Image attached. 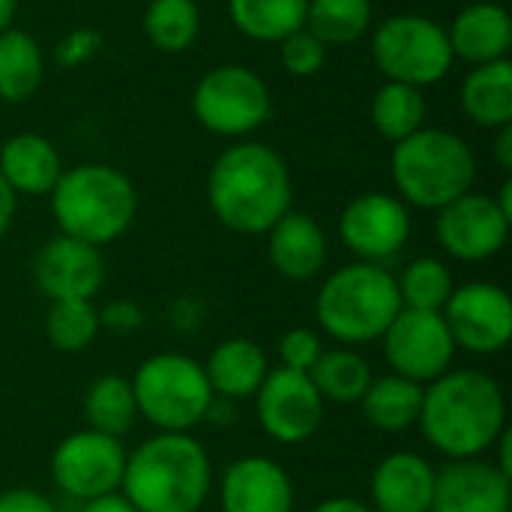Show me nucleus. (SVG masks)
Wrapping results in <instances>:
<instances>
[{"mask_svg": "<svg viewBox=\"0 0 512 512\" xmlns=\"http://www.w3.org/2000/svg\"><path fill=\"white\" fill-rule=\"evenodd\" d=\"M372 57L387 81L420 90L441 81L456 60L447 30L429 15L417 12L387 18L372 36Z\"/></svg>", "mask_w": 512, "mask_h": 512, "instance_id": "6e6552de", "label": "nucleus"}, {"mask_svg": "<svg viewBox=\"0 0 512 512\" xmlns=\"http://www.w3.org/2000/svg\"><path fill=\"white\" fill-rule=\"evenodd\" d=\"M339 237L357 261L384 264L408 246L411 210L402 198L387 192L360 195L342 210Z\"/></svg>", "mask_w": 512, "mask_h": 512, "instance_id": "2eb2a0df", "label": "nucleus"}, {"mask_svg": "<svg viewBox=\"0 0 512 512\" xmlns=\"http://www.w3.org/2000/svg\"><path fill=\"white\" fill-rule=\"evenodd\" d=\"M255 414L261 429L285 447L309 441L324 423V399L306 372L270 369L255 393Z\"/></svg>", "mask_w": 512, "mask_h": 512, "instance_id": "f8f14e48", "label": "nucleus"}, {"mask_svg": "<svg viewBox=\"0 0 512 512\" xmlns=\"http://www.w3.org/2000/svg\"><path fill=\"white\" fill-rule=\"evenodd\" d=\"M144 33L150 45L165 54L192 48L201 33L198 0H150L144 12Z\"/></svg>", "mask_w": 512, "mask_h": 512, "instance_id": "7c9ffc66", "label": "nucleus"}, {"mask_svg": "<svg viewBox=\"0 0 512 512\" xmlns=\"http://www.w3.org/2000/svg\"><path fill=\"white\" fill-rule=\"evenodd\" d=\"M267 372H270V363H267L264 348L243 336L219 342L204 363V375H207L213 396L228 399V402L255 399Z\"/></svg>", "mask_w": 512, "mask_h": 512, "instance_id": "4be33fe9", "label": "nucleus"}, {"mask_svg": "<svg viewBox=\"0 0 512 512\" xmlns=\"http://www.w3.org/2000/svg\"><path fill=\"white\" fill-rule=\"evenodd\" d=\"M465 114L486 129H501L512 123V63L495 60L474 66L462 81Z\"/></svg>", "mask_w": 512, "mask_h": 512, "instance_id": "b1692460", "label": "nucleus"}, {"mask_svg": "<svg viewBox=\"0 0 512 512\" xmlns=\"http://www.w3.org/2000/svg\"><path fill=\"white\" fill-rule=\"evenodd\" d=\"M309 0H228L234 27L255 42H282L303 30Z\"/></svg>", "mask_w": 512, "mask_h": 512, "instance_id": "cd10ccee", "label": "nucleus"}, {"mask_svg": "<svg viewBox=\"0 0 512 512\" xmlns=\"http://www.w3.org/2000/svg\"><path fill=\"white\" fill-rule=\"evenodd\" d=\"M222 512H294V483L267 456L234 459L219 483Z\"/></svg>", "mask_w": 512, "mask_h": 512, "instance_id": "a211bd4d", "label": "nucleus"}, {"mask_svg": "<svg viewBox=\"0 0 512 512\" xmlns=\"http://www.w3.org/2000/svg\"><path fill=\"white\" fill-rule=\"evenodd\" d=\"M453 57H462L474 66L507 60L512 45V18L501 3H471L456 12L447 30Z\"/></svg>", "mask_w": 512, "mask_h": 512, "instance_id": "412c9836", "label": "nucleus"}, {"mask_svg": "<svg viewBox=\"0 0 512 512\" xmlns=\"http://www.w3.org/2000/svg\"><path fill=\"white\" fill-rule=\"evenodd\" d=\"M423 438L453 459H480L507 432V399L501 384L477 369H447L423 387Z\"/></svg>", "mask_w": 512, "mask_h": 512, "instance_id": "f257e3e1", "label": "nucleus"}, {"mask_svg": "<svg viewBox=\"0 0 512 512\" xmlns=\"http://www.w3.org/2000/svg\"><path fill=\"white\" fill-rule=\"evenodd\" d=\"M213 216L234 234H267L294 201V183L285 159L258 141H240L222 150L207 177Z\"/></svg>", "mask_w": 512, "mask_h": 512, "instance_id": "f03ea898", "label": "nucleus"}, {"mask_svg": "<svg viewBox=\"0 0 512 512\" xmlns=\"http://www.w3.org/2000/svg\"><path fill=\"white\" fill-rule=\"evenodd\" d=\"M312 512H375L369 504L357 501V498H327L321 501Z\"/></svg>", "mask_w": 512, "mask_h": 512, "instance_id": "79ce46f5", "label": "nucleus"}, {"mask_svg": "<svg viewBox=\"0 0 512 512\" xmlns=\"http://www.w3.org/2000/svg\"><path fill=\"white\" fill-rule=\"evenodd\" d=\"M402 300L396 276L384 264L354 261L330 273L315 297L321 330L342 345H366L384 336L399 315Z\"/></svg>", "mask_w": 512, "mask_h": 512, "instance_id": "39448f33", "label": "nucleus"}, {"mask_svg": "<svg viewBox=\"0 0 512 512\" xmlns=\"http://www.w3.org/2000/svg\"><path fill=\"white\" fill-rule=\"evenodd\" d=\"M456 348L468 354H498L512 339V300L495 282H468L453 288L441 309Z\"/></svg>", "mask_w": 512, "mask_h": 512, "instance_id": "ddd939ff", "label": "nucleus"}, {"mask_svg": "<svg viewBox=\"0 0 512 512\" xmlns=\"http://www.w3.org/2000/svg\"><path fill=\"white\" fill-rule=\"evenodd\" d=\"M267 258L288 282H309L327 264V237L309 213L288 210L267 231Z\"/></svg>", "mask_w": 512, "mask_h": 512, "instance_id": "aec40b11", "label": "nucleus"}, {"mask_svg": "<svg viewBox=\"0 0 512 512\" xmlns=\"http://www.w3.org/2000/svg\"><path fill=\"white\" fill-rule=\"evenodd\" d=\"M15 9H18V0H0V33H3L6 27H12Z\"/></svg>", "mask_w": 512, "mask_h": 512, "instance_id": "c03bdc74", "label": "nucleus"}, {"mask_svg": "<svg viewBox=\"0 0 512 512\" xmlns=\"http://www.w3.org/2000/svg\"><path fill=\"white\" fill-rule=\"evenodd\" d=\"M399 198L420 210H441L471 192L477 180L474 150L447 129H420L393 144L390 159Z\"/></svg>", "mask_w": 512, "mask_h": 512, "instance_id": "423d86ee", "label": "nucleus"}, {"mask_svg": "<svg viewBox=\"0 0 512 512\" xmlns=\"http://www.w3.org/2000/svg\"><path fill=\"white\" fill-rule=\"evenodd\" d=\"M357 405L363 408L366 423L378 432H405L420 420L423 384L390 372L384 378H372L369 390Z\"/></svg>", "mask_w": 512, "mask_h": 512, "instance_id": "393cba45", "label": "nucleus"}, {"mask_svg": "<svg viewBox=\"0 0 512 512\" xmlns=\"http://www.w3.org/2000/svg\"><path fill=\"white\" fill-rule=\"evenodd\" d=\"M60 174V153L45 135L18 132L0 147V177L15 195H51Z\"/></svg>", "mask_w": 512, "mask_h": 512, "instance_id": "5701e85b", "label": "nucleus"}, {"mask_svg": "<svg viewBox=\"0 0 512 512\" xmlns=\"http://www.w3.org/2000/svg\"><path fill=\"white\" fill-rule=\"evenodd\" d=\"M495 159L504 171L512 168V123L510 126H501L498 129V138H495Z\"/></svg>", "mask_w": 512, "mask_h": 512, "instance_id": "37998d69", "label": "nucleus"}, {"mask_svg": "<svg viewBox=\"0 0 512 512\" xmlns=\"http://www.w3.org/2000/svg\"><path fill=\"white\" fill-rule=\"evenodd\" d=\"M372 126L378 129L381 138L399 144L408 135L420 132L426 123V99L420 87L399 84V81H384L378 93L372 96L369 108Z\"/></svg>", "mask_w": 512, "mask_h": 512, "instance_id": "c756f323", "label": "nucleus"}, {"mask_svg": "<svg viewBox=\"0 0 512 512\" xmlns=\"http://www.w3.org/2000/svg\"><path fill=\"white\" fill-rule=\"evenodd\" d=\"M18 195L9 189V183L0 177V240H3V234L9 231V225H12V219H15V201Z\"/></svg>", "mask_w": 512, "mask_h": 512, "instance_id": "a19ab883", "label": "nucleus"}, {"mask_svg": "<svg viewBox=\"0 0 512 512\" xmlns=\"http://www.w3.org/2000/svg\"><path fill=\"white\" fill-rule=\"evenodd\" d=\"M99 45H102L99 33H93V30H72V33L57 45L54 57H57L60 66L72 69V66H78V63H87V60L99 51Z\"/></svg>", "mask_w": 512, "mask_h": 512, "instance_id": "4c0bfd02", "label": "nucleus"}, {"mask_svg": "<svg viewBox=\"0 0 512 512\" xmlns=\"http://www.w3.org/2000/svg\"><path fill=\"white\" fill-rule=\"evenodd\" d=\"M402 309H420V312H441L453 294V273L438 258H417L411 261L402 276L396 279Z\"/></svg>", "mask_w": 512, "mask_h": 512, "instance_id": "72a5a7b5", "label": "nucleus"}, {"mask_svg": "<svg viewBox=\"0 0 512 512\" xmlns=\"http://www.w3.org/2000/svg\"><path fill=\"white\" fill-rule=\"evenodd\" d=\"M81 512H138L120 492L114 495H105V498H96V501H87L81 504Z\"/></svg>", "mask_w": 512, "mask_h": 512, "instance_id": "ea45409f", "label": "nucleus"}, {"mask_svg": "<svg viewBox=\"0 0 512 512\" xmlns=\"http://www.w3.org/2000/svg\"><path fill=\"white\" fill-rule=\"evenodd\" d=\"M309 378H312V384L324 402L357 405L363 399V393L369 390L375 375H372L369 360L360 351L342 345V348L324 351L318 357V363L312 366Z\"/></svg>", "mask_w": 512, "mask_h": 512, "instance_id": "a878e982", "label": "nucleus"}, {"mask_svg": "<svg viewBox=\"0 0 512 512\" xmlns=\"http://www.w3.org/2000/svg\"><path fill=\"white\" fill-rule=\"evenodd\" d=\"M510 222L512 216L501 210L492 195L465 192L462 198L438 210L435 234L447 255L468 264H480L495 258L507 246Z\"/></svg>", "mask_w": 512, "mask_h": 512, "instance_id": "4468645a", "label": "nucleus"}, {"mask_svg": "<svg viewBox=\"0 0 512 512\" xmlns=\"http://www.w3.org/2000/svg\"><path fill=\"white\" fill-rule=\"evenodd\" d=\"M81 408L87 417V429L111 438H123L138 417L132 384L120 375H99L96 381H90Z\"/></svg>", "mask_w": 512, "mask_h": 512, "instance_id": "c85d7f7f", "label": "nucleus"}, {"mask_svg": "<svg viewBox=\"0 0 512 512\" xmlns=\"http://www.w3.org/2000/svg\"><path fill=\"white\" fill-rule=\"evenodd\" d=\"M30 270L48 300H93L105 285L102 252L66 234L42 243Z\"/></svg>", "mask_w": 512, "mask_h": 512, "instance_id": "dca6fc26", "label": "nucleus"}, {"mask_svg": "<svg viewBox=\"0 0 512 512\" xmlns=\"http://www.w3.org/2000/svg\"><path fill=\"white\" fill-rule=\"evenodd\" d=\"M381 345L393 375H402L423 387L441 378L456 357V342L441 312L399 309L393 324L384 330Z\"/></svg>", "mask_w": 512, "mask_h": 512, "instance_id": "9b49d317", "label": "nucleus"}, {"mask_svg": "<svg viewBox=\"0 0 512 512\" xmlns=\"http://www.w3.org/2000/svg\"><path fill=\"white\" fill-rule=\"evenodd\" d=\"M279 57H282V66L288 75L294 78H312L324 69V60H327V45L312 36L306 27L285 36L279 42Z\"/></svg>", "mask_w": 512, "mask_h": 512, "instance_id": "f704fd0d", "label": "nucleus"}, {"mask_svg": "<svg viewBox=\"0 0 512 512\" xmlns=\"http://www.w3.org/2000/svg\"><path fill=\"white\" fill-rule=\"evenodd\" d=\"M126 450L120 438L81 429L66 435L51 453V480L72 501H96L120 492Z\"/></svg>", "mask_w": 512, "mask_h": 512, "instance_id": "9d476101", "label": "nucleus"}, {"mask_svg": "<svg viewBox=\"0 0 512 512\" xmlns=\"http://www.w3.org/2000/svg\"><path fill=\"white\" fill-rule=\"evenodd\" d=\"M324 354L321 336L309 327H294L279 339V366L294 372H312L318 357Z\"/></svg>", "mask_w": 512, "mask_h": 512, "instance_id": "c9c22d12", "label": "nucleus"}, {"mask_svg": "<svg viewBox=\"0 0 512 512\" xmlns=\"http://www.w3.org/2000/svg\"><path fill=\"white\" fill-rule=\"evenodd\" d=\"M129 384L138 417H144L159 432H192L210 417L216 399L204 366L174 351L147 357Z\"/></svg>", "mask_w": 512, "mask_h": 512, "instance_id": "0eeeda50", "label": "nucleus"}, {"mask_svg": "<svg viewBox=\"0 0 512 512\" xmlns=\"http://www.w3.org/2000/svg\"><path fill=\"white\" fill-rule=\"evenodd\" d=\"M45 72V57L39 42L15 27L0 33V99L3 102H24L30 99Z\"/></svg>", "mask_w": 512, "mask_h": 512, "instance_id": "bb28decb", "label": "nucleus"}, {"mask_svg": "<svg viewBox=\"0 0 512 512\" xmlns=\"http://www.w3.org/2000/svg\"><path fill=\"white\" fill-rule=\"evenodd\" d=\"M99 309L93 300H51L45 315V336L54 351L81 354L99 336Z\"/></svg>", "mask_w": 512, "mask_h": 512, "instance_id": "473e14b6", "label": "nucleus"}, {"mask_svg": "<svg viewBox=\"0 0 512 512\" xmlns=\"http://www.w3.org/2000/svg\"><path fill=\"white\" fill-rule=\"evenodd\" d=\"M48 198L60 234L96 249L123 237L138 210L132 180L120 168L102 162L63 171Z\"/></svg>", "mask_w": 512, "mask_h": 512, "instance_id": "20e7f679", "label": "nucleus"}, {"mask_svg": "<svg viewBox=\"0 0 512 512\" xmlns=\"http://www.w3.org/2000/svg\"><path fill=\"white\" fill-rule=\"evenodd\" d=\"M273 111L264 78L240 63L210 69L192 93L195 120L222 138H243L267 123Z\"/></svg>", "mask_w": 512, "mask_h": 512, "instance_id": "1a4fd4ad", "label": "nucleus"}, {"mask_svg": "<svg viewBox=\"0 0 512 512\" xmlns=\"http://www.w3.org/2000/svg\"><path fill=\"white\" fill-rule=\"evenodd\" d=\"M510 474L495 459H453L435 477L429 512H510Z\"/></svg>", "mask_w": 512, "mask_h": 512, "instance_id": "f3484780", "label": "nucleus"}, {"mask_svg": "<svg viewBox=\"0 0 512 512\" xmlns=\"http://www.w3.org/2000/svg\"><path fill=\"white\" fill-rule=\"evenodd\" d=\"M210 489V456L189 432H159L126 456L120 495L138 512H198Z\"/></svg>", "mask_w": 512, "mask_h": 512, "instance_id": "7ed1b4c3", "label": "nucleus"}, {"mask_svg": "<svg viewBox=\"0 0 512 512\" xmlns=\"http://www.w3.org/2000/svg\"><path fill=\"white\" fill-rule=\"evenodd\" d=\"M0 512H57V507L42 492L18 486V489L0 492Z\"/></svg>", "mask_w": 512, "mask_h": 512, "instance_id": "58836bf2", "label": "nucleus"}, {"mask_svg": "<svg viewBox=\"0 0 512 512\" xmlns=\"http://www.w3.org/2000/svg\"><path fill=\"white\" fill-rule=\"evenodd\" d=\"M369 21H372L369 0H309L303 27L330 48V45L357 42L369 30Z\"/></svg>", "mask_w": 512, "mask_h": 512, "instance_id": "2f4dec72", "label": "nucleus"}, {"mask_svg": "<svg viewBox=\"0 0 512 512\" xmlns=\"http://www.w3.org/2000/svg\"><path fill=\"white\" fill-rule=\"evenodd\" d=\"M435 477L429 459L399 450L378 462L372 474V510L375 512H429L435 498Z\"/></svg>", "mask_w": 512, "mask_h": 512, "instance_id": "6ab92c4d", "label": "nucleus"}, {"mask_svg": "<svg viewBox=\"0 0 512 512\" xmlns=\"http://www.w3.org/2000/svg\"><path fill=\"white\" fill-rule=\"evenodd\" d=\"M141 324H144V312L132 300H111V303H105V309H99V327H105L117 336H129Z\"/></svg>", "mask_w": 512, "mask_h": 512, "instance_id": "e433bc0d", "label": "nucleus"}]
</instances>
